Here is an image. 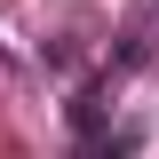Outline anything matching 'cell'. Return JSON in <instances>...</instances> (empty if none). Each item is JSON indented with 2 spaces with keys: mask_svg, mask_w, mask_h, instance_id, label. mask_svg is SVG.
<instances>
[{
  "mask_svg": "<svg viewBox=\"0 0 159 159\" xmlns=\"http://www.w3.org/2000/svg\"><path fill=\"white\" fill-rule=\"evenodd\" d=\"M143 64H151V32L135 24V32L119 40V56H111V72H143Z\"/></svg>",
  "mask_w": 159,
  "mask_h": 159,
  "instance_id": "1",
  "label": "cell"
}]
</instances>
